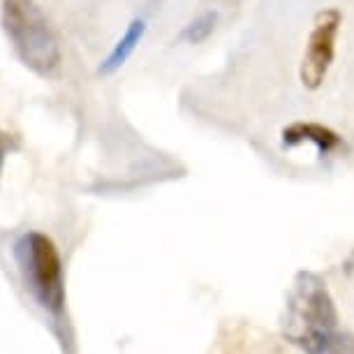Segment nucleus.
<instances>
[{"instance_id": "obj_1", "label": "nucleus", "mask_w": 354, "mask_h": 354, "mask_svg": "<svg viewBox=\"0 0 354 354\" xmlns=\"http://www.w3.org/2000/svg\"><path fill=\"white\" fill-rule=\"evenodd\" d=\"M0 24L12 49L37 77H56L63 63V49L56 30L35 0H3Z\"/></svg>"}, {"instance_id": "obj_2", "label": "nucleus", "mask_w": 354, "mask_h": 354, "mask_svg": "<svg viewBox=\"0 0 354 354\" xmlns=\"http://www.w3.org/2000/svg\"><path fill=\"white\" fill-rule=\"evenodd\" d=\"M15 262L32 301L51 317H61L65 310V276L56 243L42 232H26L15 243Z\"/></svg>"}, {"instance_id": "obj_3", "label": "nucleus", "mask_w": 354, "mask_h": 354, "mask_svg": "<svg viewBox=\"0 0 354 354\" xmlns=\"http://www.w3.org/2000/svg\"><path fill=\"white\" fill-rule=\"evenodd\" d=\"M340 21H343V17H340L338 10H322L315 17V24H313V30L308 35V44H306L304 51L301 70H299L301 84L308 91H317L324 84L326 72H329L333 56H336V37Z\"/></svg>"}, {"instance_id": "obj_4", "label": "nucleus", "mask_w": 354, "mask_h": 354, "mask_svg": "<svg viewBox=\"0 0 354 354\" xmlns=\"http://www.w3.org/2000/svg\"><path fill=\"white\" fill-rule=\"evenodd\" d=\"M304 283L297 285L299 290V315L306 322V333L315 329H336L338 315L333 308V301L326 292L324 283L313 273H301L299 276ZM304 336V333H301ZM299 336H294L297 340Z\"/></svg>"}, {"instance_id": "obj_5", "label": "nucleus", "mask_w": 354, "mask_h": 354, "mask_svg": "<svg viewBox=\"0 0 354 354\" xmlns=\"http://www.w3.org/2000/svg\"><path fill=\"white\" fill-rule=\"evenodd\" d=\"M280 139H283V146L285 149H294L299 144H315L317 149V156L324 158L329 153L338 151L343 146V137L338 132H333L331 128L326 125H319V123H306V121H299V123H292L280 132Z\"/></svg>"}, {"instance_id": "obj_6", "label": "nucleus", "mask_w": 354, "mask_h": 354, "mask_svg": "<svg viewBox=\"0 0 354 354\" xmlns=\"http://www.w3.org/2000/svg\"><path fill=\"white\" fill-rule=\"evenodd\" d=\"M144 35H146V21H144V19H132L130 26L125 28V32L121 35V39L113 44V49L109 51V56H106L104 61L100 63V68H97L100 75L109 77V75H113V72L121 70L123 65L130 61L132 53L137 51V46L144 39Z\"/></svg>"}, {"instance_id": "obj_7", "label": "nucleus", "mask_w": 354, "mask_h": 354, "mask_svg": "<svg viewBox=\"0 0 354 354\" xmlns=\"http://www.w3.org/2000/svg\"><path fill=\"white\" fill-rule=\"evenodd\" d=\"M294 343L304 345L308 352H354V338L336 333V329H315L299 336Z\"/></svg>"}, {"instance_id": "obj_8", "label": "nucleus", "mask_w": 354, "mask_h": 354, "mask_svg": "<svg viewBox=\"0 0 354 354\" xmlns=\"http://www.w3.org/2000/svg\"><path fill=\"white\" fill-rule=\"evenodd\" d=\"M216 24H218V12H204L195 21H190L185 26L181 32V39H185V42H190V44L204 42V39H209L211 32L216 30Z\"/></svg>"}, {"instance_id": "obj_9", "label": "nucleus", "mask_w": 354, "mask_h": 354, "mask_svg": "<svg viewBox=\"0 0 354 354\" xmlns=\"http://www.w3.org/2000/svg\"><path fill=\"white\" fill-rule=\"evenodd\" d=\"M19 146L21 144H19V139L15 135L0 130V176H3V169H5V162H8L10 153H15Z\"/></svg>"}]
</instances>
